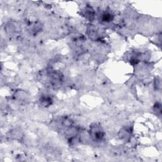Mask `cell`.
<instances>
[{"label": "cell", "instance_id": "cell-1", "mask_svg": "<svg viewBox=\"0 0 162 162\" xmlns=\"http://www.w3.org/2000/svg\"><path fill=\"white\" fill-rule=\"evenodd\" d=\"M89 134L91 137L97 143L101 142L105 137V132L100 126L94 124L90 127Z\"/></svg>", "mask_w": 162, "mask_h": 162}, {"label": "cell", "instance_id": "cell-2", "mask_svg": "<svg viewBox=\"0 0 162 162\" xmlns=\"http://www.w3.org/2000/svg\"><path fill=\"white\" fill-rule=\"evenodd\" d=\"M81 15L83 16L89 21L92 22L95 17V12L91 7L87 5L81 11Z\"/></svg>", "mask_w": 162, "mask_h": 162}, {"label": "cell", "instance_id": "cell-3", "mask_svg": "<svg viewBox=\"0 0 162 162\" xmlns=\"http://www.w3.org/2000/svg\"><path fill=\"white\" fill-rule=\"evenodd\" d=\"M39 103L43 107H48L52 104L53 99L50 96L42 95L39 98Z\"/></svg>", "mask_w": 162, "mask_h": 162}, {"label": "cell", "instance_id": "cell-4", "mask_svg": "<svg viewBox=\"0 0 162 162\" xmlns=\"http://www.w3.org/2000/svg\"><path fill=\"white\" fill-rule=\"evenodd\" d=\"M88 36L93 40H98L99 38V34L98 30L94 26H92L88 27Z\"/></svg>", "mask_w": 162, "mask_h": 162}, {"label": "cell", "instance_id": "cell-5", "mask_svg": "<svg viewBox=\"0 0 162 162\" xmlns=\"http://www.w3.org/2000/svg\"><path fill=\"white\" fill-rule=\"evenodd\" d=\"M114 18V15L110 12H105L101 15V22H105V23H109L112 21Z\"/></svg>", "mask_w": 162, "mask_h": 162}, {"label": "cell", "instance_id": "cell-6", "mask_svg": "<svg viewBox=\"0 0 162 162\" xmlns=\"http://www.w3.org/2000/svg\"><path fill=\"white\" fill-rule=\"evenodd\" d=\"M131 129L130 128H125L123 129L120 132V137L121 139L125 140L126 141L129 140L131 135Z\"/></svg>", "mask_w": 162, "mask_h": 162}, {"label": "cell", "instance_id": "cell-7", "mask_svg": "<svg viewBox=\"0 0 162 162\" xmlns=\"http://www.w3.org/2000/svg\"><path fill=\"white\" fill-rule=\"evenodd\" d=\"M41 29V26L37 23H33L29 26V31L32 34H37Z\"/></svg>", "mask_w": 162, "mask_h": 162}, {"label": "cell", "instance_id": "cell-8", "mask_svg": "<svg viewBox=\"0 0 162 162\" xmlns=\"http://www.w3.org/2000/svg\"><path fill=\"white\" fill-rule=\"evenodd\" d=\"M154 111L157 113L158 115H161V106L160 103H156V105L154 106Z\"/></svg>", "mask_w": 162, "mask_h": 162}, {"label": "cell", "instance_id": "cell-9", "mask_svg": "<svg viewBox=\"0 0 162 162\" xmlns=\"http://www.w3.org/2000/svg\"><path fill=\"white\" fill-rule=\"evenodd\" d=\"M155 83H156V86L157 88H161V80L160 79H158V78L156 79Z\"/></svg>", "mask_w": 162, "mask_h": 162}]
</instances>
